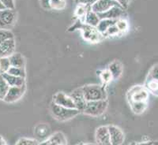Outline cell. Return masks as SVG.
Segmentation results:
<instances>
[{
	"label": "cell",
	"mask_w": 158,
	"mask_h": 145,
	"mask_svg": "<svg viewBox=\"0 0 158 145\" xmlns=\"http://www.w3.org/2000/svg\"><path fill=\"white\" fill-rule=\"evenodd\" d=\"M81 90L87 102L107 99V92L104 86L98 84H86L81 87Z\"/></svg>",
	"instance_id": "cell-1"
},
{
	"label": "cell",
	"mask_w": 158,
	"mask_h": 145,
	"mask_svg": "<svg viewBox=\"0 0 158 145\" xmlns=\"http://www.w3.org/2000/svg\"><path fill=\"white\" fill-rule=\"evenodd\" d=\"M51 113L56 120L60 122L69 121L77 116L80 112L77 109H69L58 106L52 102L50 106Z\"/></svg>",
	"instance_id": "cell-2"
},
{
	"label": "cell",
	"mask_w": 158,
	"mask_h": 145,
	"mask_svg": "<svg viewBox=\"0 0 158 145\" xmlns=\"http://www.w3.org/2000/svg\"><path fill=\"white\" fill-rule=\"evenodd\" d=\"M108 106V101L98 100L87 102L82 113L92 117H100L106 111Z\"/></svg>",
	"instance_id": "cell-3"
},
{
	"label": "cell",
	"mask_w": 158,
	"mask_h": 145,
	"mask_svg": "<svg viewBox=\"0 0 158 145\" xmlns=\"http://www.w3.org/2000/svg\"><path fill=\"white\" fill-rule=\"evenodd\" d=\"M149 98L148 91L143 86H135L127 92L130 103H146Z\"/></svg>",
	"instance_id": "cell-4"
},
{
	"label": "cell",
	"mask_w": 158,
	"mask_h": 145,
	"mask_svg": "<svg viewBox=\"0 0 158 145\" xmlns=\"http://www.w3.org/2000/svg\"><path fill=\"white\" fill-rule=\"evenodd\" d=\"M77 23L79 24L78 25L75 24L71 29L76 28V29H82L83 36H84L85 39H86L89 42H98L101 39V34L97 30L96 28L90 27L86 25H82L81 23H80V21H77Z\"/></svg>",
	"instance_id": "cell-5"
},
{
	"label": "cell",
	"mask_w": 158,
	"mask_h": 145,
	"mask_svg": "<svg viewBox=\"0 0 158 145\" xmlns=\"http://www.w3.org/2000/svg\"><path fill=\"white\" fill-rule=\"evenodd\" d=\"M113 6H120L117 1L113 0H97L92 4L90 10L95 14H102L106 12Z\"/></svg>",
	"instance_id": "cell-6"
},
{
	"label": "cell",
	"mask_w": 158,
	"mask_h": 145,
	"mask_svg": "<svg viewBox=\"0 0 158 145\" xmlns=\"http://www.w3.org/2000/svg\"><path fill=\"white\" fill-rule=\"evenodd\" d=\"M52 103L58 106L63 107L69 109H76L74 102L70 97V95H67L63 91H59L55 94L52 97Z\"/></svg>",
	"instance_id": "cell-7"
},
{
	"label": "cell",
	"mask_w": 158,
	"mask_h": 145,
	"mask_svg": "<svg viewBox=\"0 0 158 145\" xmlns=\"http://www.w3.org/2000/svg\"><path fill=\"white\" fill-rule=\"evenodd\" d=\"M26 90V85L23 87H10L3 101L7 103H13L22 99Z\"/></svg>",
	"instance_id": "cell-8"
},
{
	"label": "cell",
	"mask_w": 158,
	"mask_h": 145,
	"mask_svg": "<svg viewBox=\"0 0 158 145\" xmlns=\"http://www.w3.org/2000/svg\"><path fill=\"white\" fill-rule=\"evenodd\" d=\"M107 127L109 133L111 145H122L125 140V136L122 129L112 125H110Z\"/></svg>",
	"instance_id": "cell-9"
},
{
	"label": "cell",
	"mask_w": 158,
	"mask_h": 145,
	"mask_svg": "<svg viewBox=\"0 0 158 145\" xmlns=\"http://www.w3.org/2000/svg\"><path fill=\"white\" fill-rule=\"evenodd\" d=\"M16 18L17 13L15 10H4L0 11V29H5V28L14 25Z\"/></svg>",
	"instance_id": "cell-10"
},
{
	"label": "cell",
	"mask_w": 158,
	"mask_h": 145,
	"mask_svg": "<svg viewBox=\"0 0 158 145\" xmlns=\"http://www.w3.org/2000/svg\"><path fill=\"white\" fill-rule=\"evenodd\" d=\"M70 97L74 102L75 108L79 111V112H82L84 111L85 105L87 103V101L85 99L84 95H83L82 90L81 88H78L77 89L74 90L70 93Z\"/></svg>",
	"instance_id": "cell-11"
},
{
	"label": "cell",
	"mask_w": 158,
	"mask_h": 145,
	"mask_svg": "<svg viewBox=\"0 0 158 145\" xmlns=\"http://www.w3.org/2000/svg\"><path fill=\"white\" fill-rule=\"evenodd\" d=\"M95 140L97 145H111L109 133L107 126H100L95 132Z\"/></svg>",
	"instance_id": "cell-12"
},
{
	"label": "cell",
	"mask_w": 158,
	"mask_h": 145,
	"mask_svg": "<svg viewBox=\"0 0 158 145\" xmlns=\"http://www.w3.org/2000/svg\"><path fill=\"white\" fill-rule=\"evenodd\" d=\"M15 38L9 39L0 44V58H8L15 53Z\"/></svg>",
	"instance_id": "cell-13"
},
{
	"label": "cell",
	"mask_w": 158,
	"mask_h": 145,
	"mask_svg": "<svg viewBox=\"0 0 158 145\" xmlns=\"http://www.w3.org/2000/svg\"><path fill=\"white\" fill-rule=\"evenodd\" d=\"M39 145H67L66 136L61 132L53 133L48 139L40 143Z\"/></svg>",
	"instance_id": "cell-14"
},
{
	"label": "cell",
	"mask_w": 158,
	"mask_h": 145,
	"mask_svg": "<svg viewBox=\"0 0 158 145\" xmlns=\"http://www.w3.org/2000/svg\"><path fill=\"white\" fill-rule=\"evenodd\" d=\"M123 11L124 10L120 6H113L106 12L102 13V14H97V16L100 18V20H118L123 14Z\"/></svg>",
	"instance_id": "cell-15"
},
{
	"label": "cell",
	"mask_w": 158,
	"mask_h": 145,
	"mask_svg": "<svg viewBox=\"0 0 158 145\" xmlns=\"http://www.w3.org/2000/svg\"><path fill=\"white\" fill-rule=\"evenodd\" d=\"M2 76L6 82L7 83L9 87H23L26 85L25 78L15 77V76L10 75L8 74H4Z\"/></svg>",
	"instance_id": "cell-16"
},
{
	"label": "cell",
	"mask_w": 158,
	"mask_h": 145,
	"mask_svg": "<svg viewBox=\"0 0 158 145\" xmlns=\"http://www.w3.org/2000/svg\"><path fill=\"white\" fill-rule=\"evenodd\" d=\"M8 58H9L10 63V66L25 69V58L23 57L22 54H20V53H14L10 57H8Z\"/></svg>",
	"instance_id": "cell-17"
},
{
	"label": "cell",
	"mask_w": 158,
	"mask_h": 145,
	"mask_svg": "<svg viewBox=\"0 0 158 145\" xmlns=\"http://www.w3.org/2000/svg\"><path fill=\"white\" fill-rule=\"evenodd\" d=\"M84 18L85 25H89L90 27L96 28L99 22H100V18H98L97 14H95V13L91 10H89L86 13V14L84 17Z\"/></svg>",
	"instance_id": "cell-18"
},
{
	"label": "cell",
	"mask_w": 158,
	"mask_h": 145,
	"mask_svg": "<svg viewBox=\"0 0 158 145\" xmlns=\"http://www.w3.org/2000/svg\"><path fill=\"white\" fill-rule=\"evenodd\" d=\"M117 20H108V19H102L100 20V22L98 23L97 26L96 27L97 30L98 31L101 35H104L108 29L111 27V25H115Z\"/></svg>",
	"instance_id": "cell-19"
},
{
	"label": "cell",
	"mask_w": 158,
	"mask_h": 145,
	"mask_svg": "<svg viewBox=\"0 0 158 145\" xmlns=\"http://www.w3.org/2000/svg\"><path fill=\"white\" fill-rule=\"evenodd\" d=\"M122 64L119 62L115 61L109 65L108 70L111 73L112 79H117L122 74Z\"/></svg>",
	"instance_id": "cell-20"
},
{
	"label": "cell",
	"mask_w": 158,
	"mask_h": 145,
	"mask_svg": "<svg viewBox=\"0 0 158 145\" xmlns=\"http://www.w3.org/2000/svg\"><path fill=\"white\" fill-rule=\"evenodd\" d=\"M130 106L134 113L140 115L147 108V102L146 103H130Z\"/></svg>",
	"instance_id": "cell-21"
},
{
	"label": "cell",
	"mask_w": 158,
	"mask_h": 145,
	"mask_svg": "<svg viewBox=\"0 0 158 145\" xmlns=\"http://www.w3.org/2000/svg\"><path fill=\"white\" fill-rule=\"evenodd\" d=\"M9 85L6 82L2 76L0 74V100H3L9 89Z\"/></svg>",
	"instance_id": "cell-22"
},
{
	"label": "cell",
	"mask_w": 158,
	"mask_h": 145,
	"mask_svg": "<svg viewBox=\"0 0 158 145\" xmlns=\"http://www.w3.org/2000/svg\"><path fill=\"white\" fill-rule=\"evenodd\" d=\"M6 74H10V75L15 76V77H22V78H25V77H26V73H25V69L16 68V67L11 66Z\"/></svg>",
	"instance_id": "cell-23"
},
{
	"label": "cell",
	"mask_w": 158,
	"mask_h": 145,
	"mask_svg": "<svg viewBox=\"0 0 158 145\" xmlns=\"http://www.w3.org/2000/svg\"><path fill=\"white\" fill-rule=\"evenodd\" d=\"M10 67V63L8 58H0V74L1 75L6 74Z\"/></svg>",
	"instance_id": "cell-24"
},
{
	"label": "cell",
	"mask_w": 158,
	"mask_h": 145,
	"mask_svg": "<svg viewBox=\"0 0 158 145\" xmlns=\"http://www.w3.org/2000/svg\"><path fill=\"white\" fill-rule=\"evenodd\" d=\"M14 34L8 29H0V44L9 39H13Z\"/></svg>",
	"instance_id": "cell-25"
},
{
	"label": "cell",
	"mask_w": 158,
	"mask_h": 145,
	"mask_svg": "<svg viewBox=\"0 0 158 145\" xmlns=\"http://www.w3.org/2000/svg\"><path fill=\"white\" fill-rule=\"evenodd\" d=\"M39 142L31 138H21L17 141L15 145H39Z\"/></svg>",
	"instance_id": "cell-26"
},
{
	"label": "cell",
	"mask_w": 158,
	"mask_h": 145,
	"mask_svg": "<svg viewBox=\"0 0 158 145\" xmlns=\"http://www.w3.org/2000/svg\"><path fill=\"white\" fill-rule=\"evenodd\" d=\"M49 5H50L51 9L56 10H63L66 6V1H61V0H52L49 1Z\"/></svg>",
	"instance_id": "cell-27"
},
{
	"label": "cell",
	"mask_w": 158,
	"mask_h": 145,
	"mask_svg": "<svg viewBox=\"0 0 158 145\" xmlns=\"http://www.w3.org/2000/svg\"><path fill=\"white\" fill-rule=\"evenodd\" d=\"M115 26H116L117 29H118V31H119L120 33L123 32H125L128 28V25L127 21L123 19L117 20L116 22H115Z\"/></svg>",
	"instance_id": "cell-28"
},
{
	"label": "cell",
	"mask_w": 158,
	"mask_h": 145,
	"mask_svg": "<svg viewBox=\"0 0 158 145\" xmlns=\"http://www.w3.org/2000/svg\"><path fill=\"white\" fill-rule=\"evenodd\" d=\"M118 33H120L118 29H117V27L115 26V25H111V27H109L108 29V30L106 31V32L104 33V36H115V35H118Z\"/></svg>",
	"instance_id": "cell-29"
},
{
	"label": "cell",
	"mask_w": 158,
	"mask_h": 145,
	"mask_svg": "<svg viewBox=\"0 0 158 145\" xmlns=\"http://www.w3.org/2000/svg\"><path fill=\"white\" fill-rule=\"evenodd\" d=\"M2 2L4 6H5L6 10H15V1H13V0H2Z\"/></svg>",
	"instance_id": "cell-30"
},
{
	"label": "cell",
	"mask_w": 158,
	"mask_h": 145,
	"mask_svg": "<svg viewBox=\"0 0 158 145\" xmlns=\"http://www.w3.org/2000/svg\"><path fill=\"white\" fill-rule=\"evenodd\" d=\"M101 78L104 83H108L112 79V77H111V73L108 70H106L101 72Z\"/></svg>",
	"instance_id": "cell-31"
},
{
	"label": "cell",
	"mask_w": 158,
	"mask_h": 145,
	"mask_svg": "<svg viewBox=\"0 0 158 145\" xmlns=\"http://www.w3.org/2000/svg\"><path fill=\"white\" fill-rule=\"evenodd\" d=\"M117 2L118 3V5L120 6V7L124 10H126L128 7L130 1H127V0H118V1H117Z\"/></svg>",
	"instance_id": "cell-32"
},
{
	"label": "cell",
	"mask_w": 158,
	"mask_h": 145,
	"mask_svg": "<svg viewBox=\"0 0 158 145\" xmlns=\"http://www.w3.org/2000/svg\"><path fill=\"white\" fill-rule=\"evenodd\" d=\"M42 6L44 9H51L50 5H49V1H41Z\"/></svg>",
	"instance_id": "cell-33"
},
{
	"label": "cell",
	"mask_w": 158,
	"mask_h": 145,
	"mask_svg": "<svg viewBox=\"0 0 158 145\" xmlns=\"http://www.w3.org/2000/svg\"><path fill=\"white\" fill-rule=\"evenodd\" d=\"M153 141H143V142H139L137 143V145H153Z\"/></svg>",
	"instance_id": "cell-34"
},
{
	"label": "cell",
	"mask_w": 158,
	"mask_h": 145,
	"mask_svg": "<svg viewBox=\"0 0 158 145\" xmlns=\"http://www.w3.org/2000/svg\"><path fill=\"white\" fill-rule=\"evenodd\" d=\"M6 140H4V138L2 137V136H0V145H6Z\"/></svg>",
	"instance_id": "cell-35"
},
{
	"label": "cell",
	"mask_w": 158,
	"mask_h": 145,
	"mask_svg": "<svg viewBox=\"0 0 158 145\" xmlns=\"http://www.w3.org/2000/svg\"><path fill=\"white\" fill-rule=\"evenodd\" d=\"M4 10H6L5 6H3V4H2V0H0V11Z\"/></svg>",
	"instance_id": "cell-36"
},
{
	"label": "cell",
	"mask_w": 158,
	"mask_h": 145,
	"mask_svg": "<svg viewBox=\"0 0 158 145\" xmlns=\"http://www.w3.org/2000/svg\"><path fill=\"white\" fill-rule=\"evenodd\" d=\"M80 145H96L94 143H84V144H80Z\"/></svg>",
	"instance_id": "cell-37"
},
{
	"label": "cell",
	"mask_w": 158,
	"mask_h": 145,
	"mask_svg": "<svg viewBox=\"0 0 158 145\" xmlns=\"http://www.w3.org/2000/svg\"><path fill=\"white\" fill-rule=\"evenodd\" d=\"M129 145H137V143H135V142H131Z\"/></svg>",
	"instance_id": "cell-38"
},
{
	"label": "cell",
	"mask_w": 158,
	"mask_h": 145,
	"mask_svg": "<svg viewBox=\"0 0 158 145\" xmlns=\"http://www.w3.org/2000/svg\"><path fill=\"white\" fill-rule=\"evenodd\" d=\"M153 145H157V142H156V141L153 142Z\"/></svg>",
	"instance_id": "cell-39"
},
{
	"label": "cell",
	"mask_w": 158,
	"mask_h": 145,
	"mask_svg": "<svg viewBox=\"0 0 158 145\" xmlns=\"http://www.w3.org/2000/svg\"><path fill=\"white\" fill-rule=\"evenodd\" d=\"M6 145H7V144H6Z\"/></svg>",
	"instance_id": "cell-40"
}]
</instances>
